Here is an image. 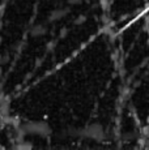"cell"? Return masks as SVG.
<instances>
[{
	"label": "cell",
	"instance_id": "4",
	"mask_svg": "<svg viewBox=\"0 0 149 150\" xmlns=\"http://www.w3.org/2000/svg\"><path fill=\"white\" fill-rule=\"evenodd\" d=\"M85 21H87V17L82 16V14H80V16L74 20V24H76V25H81V24H84Z\"/></svg>",
	"mask_w": 149,
	"mask_h": 150
},
{
	"label": "cell",
	"instance_id": "1",
	"mask_svg": "<svg viewBox=\"0 0 149 150\" xmlns=\"http://www.w3.org/2000/svg\"><path fill=\"white\" fill-rule=\"evenodd\" d=\"M106 137L105 129L101 124L92 123L79 128V138H89L94 141H104Z\"/></svg>",
	"mask_w": 149,
	"mask_h": 150
},
{
	"label": "cell",
	"instance_id": "5",
	"mask_svg": "<svg viewBox=\"0 0 149 150\" xmlns=\"http://www.w3.org/2000/svg\"><path fill=\"white\" fill-rule=\"evenodd\" d=\"M68 1V4H71V5H73V4H79L81 0H67Z\"/></svg>",
	"mask_w": 149,
	"mask_h": 150
},
{
	"label": "cell",
	"instance_id": "2",
	"mask_svg": "<svg viewBox=\"0 0 149 150\" xmlns=\"http://www.w3.org/2000/svg\"><path fill=\"white\" fill-rule=\"evenodd\" d=\"M70 13V7H59L53 9L48 13L47 17V24H55V22L60 21L62 18H64L67 14Z\"/></svg>",
	"mask_w": 149,
	"mask_h": 150
},
{
	"label": "cell",
	"instance_id": "3",
	"mask_svg": "<svg viewBox=\"0 0 149 150\" xmlns=\"http://www.w3.org/2000/svg\"><path fill=\"white\" fill-rule=\"evenodd\" d=\"M47 33H48L47 22H43V24H35V25H33L29 30V34L33 37V38H41V37H45Z\"/></svg>",
	"mask_w": 149,
	"mask_h": 150
}]
</instances>
